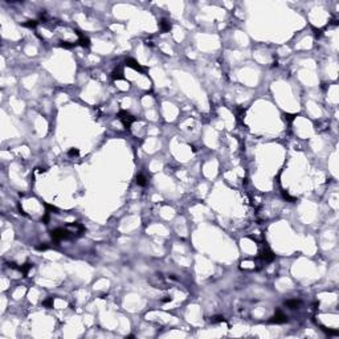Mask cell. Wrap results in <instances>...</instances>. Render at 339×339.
<instances>
[{"label":"cell","instance_id":"obj_12","mask_svg":"<svg viewBox=\"0 0 339 339\" xmlns=\"http://www.w3.org/2000/svg\"><path fill=\"white\" fill-rule=\"evenodd\" d=\"M39 24V21L37 20H28L27 23H24V27H27V28H36V25Z\"/></svg>","mask_w":339,"mask_h":339},{"label":"cell","instance_id":"obj_15","mask_svg":"<svg viewBox=\"0 0 339 339\" xmlns=\"http://www.w3.org/2000/svg\"><path fill=\"white\" fill-rule=\"evenodd\" d=\"M43 305H44V306H46L48 309L53 307V298H48L46 301H44V302H43Z\"/></svg>","mask_w":339,"mask_h":339},{"label":"cell","instance_id":"obj_4","mask_svg":"<svg viewBox=\"0 0 339 339\" xmlns=\"http://www.w3.org/2000/svg\"><path fill=\"white\" fill-rule=\"evenodd\" d=\"M286 320H288V317H286V315L283 314L282 311H280V310H278V311L275 313L274 317H272L270 322H272V323H285Z\"/></svg>","mask_w":339,"mask_h":339},{"label":"cell","instance_id":"obj_14","mask_svg":"<svg viewBox=\"0 0 339 339\" xmlns=\"http://www.w3.org/2000/svg\"><path fill=\"white\" fill-rule=\"evenodd\" d=\"M282 196H283V198L286 199V200H289V201H290V203H294V201H295V198H293V196H290V195H289L288 192H285V191H283V192H282Z\"/></svg>","mask_w":339,"mask_h":339},{"label":"cell","instance_id":"obj_5","mask_svg":"<svg viewBox=\"0 0 339 339\" xmlns=\"http://www.w3.org/2000/svg\"><path fill=\"white\" fill-rule=\"evenodd\" d=\"M125 64L127 65V66L133 68V69L136 70V72H144V68L141 66V65H139L138 62H136L135 60H133V59H126V60H125Z\"/></svg>","mask_w":339,"mask_h":339},{"label":"cell","instance_id":"obj_6","mask_svg":"<svg viewBox=\"0 0 339 339\" xmlns=\"http://www.w3.org/2000/svg\"><path fill=\"white\" fill-rule=\"evenodd\" d=\"M76 35H77L78 37H80V40H78L77 43L80 44L81 46H84V48H88V46L90 45V40H89V39L86 37V36L84 35V33H81L80 31H76Z\"/></svg>","mask_w":339,"mask_h":339},{"label":"cell","instance_id":"obj_13","mask_svg":"<svg viewBox=\"0 0 339 339\" xmlns=\"http://www.w3.org/2000/svg\"><path fill=\"white\" fill-rule=\"evenodd\" d=\"M225 318L223 315H215V317L211 318V322L212 323H220V322H224Z\"/></svg>","mask_w":339,"mask_h":339},{"label":"cell","instance_id":"obj_11","mask_svg":"<svg viewBox=\"0 0 339 339\" xmlns=\"http://www.w3.org/2000/svg\"><path fill=\"white\" fill-rule=\"evenodd\" d=\"M136 184L141 186V187H144V186L147 184V178L142 174L138 175V176H136Z\"/></svg>","mask_w":339,"mask_h":339},{"label":"cell","instance_id":"obj_20","mask_svg":"<svg viewBox=\"0 0 339 339\" xmlns=\"http://www.w3.org/2000/svg\"><path fill=\"white\" fill-rule=\"evenodd\" d=\"M46 248H48V245H40V246H37V249H40V251H41V249L44 251V249H46Z\"/></svg>","mask_w":339,"mask_h":339},{"label":"cell","instance_id":"obj_2","mask_svg":"<svg viewBox=\"0 0 339 339\" xmlns=\"http://www.w3.org/2000/svg\"><path fill=\"white\" fill-rule=\"evenodd\" d=\"M118 119L121 121V122L123 123V126L125 127H130L131 126V123L135 121V118L133 117V115L130 114V113H127V111H125V110H121L119 113H118Z\"/></svg>","mask_w":339,"mask_h":339},{"label":"cell","instance_id":"obj_1","mask_svg":"<svg viewBox=\"0 0 339 339\" xmlns=\"http://www.w3.org/2000/svg\"><path fill=\"white\" fill-rule=\"evenodd\" d=\"M51 236L53 238V241L59 243V241H62V240H68V238H72L74 236V233L72 231L66 229V228H56L51 232Z\"/></svg>","mask_w":339,"mask_h":339},{"label":"cell","instance_id":"obj_19","mask_svg":"<svg viewBox=\"0 0 339 339\" xmlns=\"http://www.w3.org/2000/svg\"><path fill=\"white\" fill-rule=\"evenodd\" d=\"M170 301H171V297H167V298H163V299H162V302H164V303H166V302H170Z\"/></svg>","mask_w":339,"mask_h":339},{"label":"cell","instance_id":"obj_17","mask_svg":"<svg viewBox=\"0 0 339 339\" xmlns=\"http://www.w3.org/2000/svg\"><path fill=\"white\" fill-rule=\"evenodd\" d=\"M295 117H297L295 114H285V119L290 121V122H291V121H293V119H294V118H295Z\"/></svg>","mask_w":339,"mask_h":339},{"label":"cell","instance_id":"obj_9","mask_svg":"<svg viewBox=\"0 0 339 339\" xmlns=\"http://www.w3.org/2000/svg\"><path fill=\"white\" fill-rule=\"evenodd\" d=\"M111 77L114 78V80H122V78H123V70H122V68H117V69L113 70Z\"/></svg>","mask_w":339,"mask_h":339},{"label":"cell","instance_id":"obj_8","mask_svg":"<svg viewBox=\"0 0 339 339\" xmlns=\"http://www.w3.org/2000/svg\"><path fill=\"white\" fill-rule=\"evenodd\" d=\"M302 302L299 301V299H290V301H286L285 305L288 307H290V309H298V306H301Z\"/></svg>","mask_w":339,"mask_h":339},{"label":"cell","instance_id":"obj_10","mask_svg":"<svg viewBox=\"0 0 339 339\" xmlns=\"http://www.w3.org/2000/svg\"><path fill=\"white\" fill-rule=\"evenodd\" d=\"M31 269H32V264H29V262H27V264H24V265H21V266H19V270L23 273V274H25V275L28 274V272H29Z\"/></svg>","mask_w":339,"mask_h":339},{"label":"cell","instance_id":"obj_3","mask_svg":"<svg viewBox=\"0 0 339 339\" xmlns=\"http://www.w3.org/2000/svg\"><path fill=\"white\" fill-rule=\"evenodd\" d=\"M260 258H261L262 261H265V262H270V261L274 260V254H273V252L270 251L269 248H265L264 251L260 253Z\"/></svg>","mask_w":339,"mask_h":339},{"label":"cell","instance_id":"obj_18","mask_svg":"<svg viewBox=\"0 0 339 339\" xmlns=\"http://www.w3.org/2000/svg\"><path fill=\"white\" fill-rule=\"evenodd\" d=\"M45 207H46V209H49V211H54V212H56V213H57V211H59V209H57L56 207L51 206V204H45Z\"/></svg>","mask_w":339,"mask_h":339},{"label":"cell","instance_id":"obj_16","mask_svg":"<svg viewBox=\"0 0 339 339\" xmlns=\"http://www.w3.org/2000/svg\"><path fill=\"white\" fill-rule=\"evenodd\" d=\"M78 154H80L78 148H70L69 152H68V155H69V156H78Z\"/></svg>","mask_w":339,"mask_h":339},{"label":"cell","instance_id":"obj_7","mask_svg":"<svg viewBox=\"0 0 339 339\" xmlns=\"http://www.w3.org/2000/svg\"><path fill=\"white\" fill-rule=\"evenodd\" d=\"M159 27H160V31H162V32H168V31L171 29V23L168 21V20L163 19L162 21L159 23Z\"/></svg>","mask_w":339,"mask_h":339}]
</instances>
